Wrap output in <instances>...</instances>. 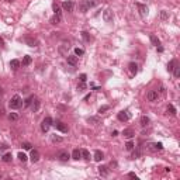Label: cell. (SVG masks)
I'll use <instances>...</instances> for the list:
<instances>
[{"instance_id": "obj_1", "label": "cell", "mask_w": 180, "mask_h": 180, "mask_svg": "<svg viewBox=\"0 0 180 180\" xmlns=\"http://www.w3.org/2000/svg\"><path fill=\"white\" fill-rule=\"evenodd\" d=\"M21 104H22L21 97H20L18 94H16V96H13V97H11L10 103H9V107H10L11 110H17V108H20V107H21Z\"/></svg>"}, {"instance_id": "obj_2", "label": "cell", "mask_w": 180, "mask_h": 180, "mask_svg": "<svg viewBox=\"0 0 180 180\" xmlns=\"http://www.w3.org/2000/svg\"><path fill=\"white\" fill-rule=\"evenodd\" d=\"M51 125H52V118L45 117L44 120H42V123H41V129H42V132H48V129L51 128Z\"/></svg>"}, {"instance_id": "obj_3", "label": "cell", "mask_w": 180, "mask_h": 180, "mask_svg": "<svg viewBox=\"0 0 180 180\" xmlns=\"http://www.w3.org/2000/svg\"><path fill=\"white\" fill-rule=\"evenodd\" d=\"M54 127H55L58 131H61V132H63V134H66L68 131H69V128H68V125L65 123H62V121H55V123L52 124Z\"/></svg>"}, {"instance_id": "obj_4", "label": "cell", "mask_w": 180, "mask_h": 180, "mask_svg": "<svg viewBox=\"0 0 180 180\" xmlns=\"http://www.w3.org/2000/svg\"><path fill=\"white\" fill-rule=\"evenodd\" d=\"M112 18H114V16H112V11L110 10V9L104 10V13H103V20H104L106 22H112Z\"/></svg>"}, {"instance_id": "obj_5", "label": "cell", "mask_w": 180, "mask_h": 180, "mask_svg": "<svg viewBox=\"0 0 180 180\" xmlns=\"http://www.w3.org/2000/svg\"><path fill=\"white\" fill-rule=\"evenodd\" d=\"M30 159H31L33 163H37L39 160V152L37 151V149H33V151H31V155H30Z\"/></svg>"}, {"instance_id": "obj_6", "label": "cell", "mask_w": 180, "mask_h": 180, "mask_svg": "<svg viewBox=\"0 0 180 180\" xmlns=\"http://www.w3.org/2000/svg\"><path fill=\"white\" fill-rule=\"evenodd\" d=\"M146 97H148L149 101H156L158 100V91L156 90H149L148 94H146Z\"/></svg>"}, {"instance_id": "obj_7", "label": "cell", "mask_w": 180, "mask_h": 180, "mask_svg": "<svg viewBox=\"0 0 180 180\" xmlns=\"http://www.w3.org/2000/svg\"><path fill=\"white\" fill-rule=\"evenodd\" d=\"M58 158H59V160H62V162H66L68 159L70 158V155H69V152L68 151H61L59 153H58Z\"/></svg>"}, {"instance_id": "obj_8", "label": "cell", "mask_w": 180, "mask_h": 180, "mask_svg": "<svg viewBox=\"0 0 180 180\" xmlns=\"http://www.w3.org/2000/svg\"><path fill=\"white\" fill-rule=\"evenodd\" d=\"M136 7H138V10H139V14L142 17H145L148 14V7L145 4H141V3H136Z\"/></svg>"}, {"instance_id": "obj_9", "label": "cell", "mask_w": 180, "mask_h": 180, "mask_svg": "<svg viewBox=\"0 0 180 180\" xmlns=\"http://www.w3.org/2000/svg\"><path fill=\"white\" fill-rule=\"evenodd\" d=\"M73 1H70V0H68V1H63L62 3V7H63V10L65 11H72L73 10Z\"/></svg>"}, {"instance_id": "obj_10", "label": "cell", "mask_w": 180, "mask_h": 180, "mask_svg": "<svg viewBox=\"0 0 180 180\" xmlns=\"http://www.w3.org/2000/svg\"><path fill=\"white\" fill-rule=\"evenodd\" d=\"M24 41L27 42L28 46H37V45H38V41H37L35 38H33V37H25Z\"/></svg>"}, {"instance_id": "obj_11", "label": "cell", "mask_w": 180, "mask_h": 180, "mask_svg": "<svg viewBox=\"0 0 180 180\" xmlns=\"http://www.w3.org/2000/svg\"><path fill=\"white\" fill-rule=\"evenodd\" d=\"M39 106H41V101L37 99V97H34V100H33V103H31V108H33V111L34 112H37L39 110Z\"/></svg>"}, {"instance_id": "obj_12", "label": "cell", "mask_w": 180, "mask_h": 180, "mask_svg": "<svg viewBox=\"0 0 180 180\" xmlns=\"http://www.w3.org/2000/svg\"><path fill=\"white\" fill-rule=\"evenodd\" d=\"M70 156H72V159H75V160H79V159L82 158V149H78V148H76V149H73V152H72V155H70Z\"/></svg>"}, {"instance_id": "obj_13", "label": "cell", "mask_w": 180, "mask_h": 180, "mask_svg": "<svg viewBox=\"0 0 180 180\" xmlns=\"http://www.w3.org/2000/svg\"><path fill=\"white\" fill-rule=\"evenodd\" d=\"M99 173H100L103 177H107V176L110 174V169L107 168V166H100V168H99Z\"/></svg>"}, {"instance_id": "obj_14", "label": "cell", "mask_w": 180, "mask_h": 180, "mask_svg": "<svg viewBox=\"0 0 180 180\" xmlns=\"http://www.w3.org/2000/svg\"><path fill=\"white\" fill-rule=\"evenodd\" d=\"M69 42H62V45L59 46V52H61L62 55H68V52H66V49H69Z\"/></svg>"}, {"instance_id": "obj_15", "label": "cell", "mask_w": 180, "mask_h": 180, "mask_svg": "<svg viewBox=\"0 0 180 180\" xmlns=\"http://www.w3.org/2000/svg\"><path fill=\"white\" fill-rule=\"evenodd\" d=\"M66 59H68V63H69V65H72V66H75V65L78 63V56H76V55H68Z\"/></svg>"}, {"instance_id": "obj_16", "label": "cell", "mask_w": 180, "mask_h": 180, "mask_svg": "<svg viewBox=\"0 0 180 180\" xmlns=\"http://www.w3.org/2000/svg\"><path fill=\"white\" fill-rule=\"evenodd\" d=\"M118 120L120 121H123V123H125V121H128L129 120V115L127 114V111H121V112H118Z\"/></svg>"}, {"instance_id": "obj_17", "label": "cell", "mask_w": 180, "mask_h": 180, "mask_svg": "<svg viewBox=\"0 0 180 180\" xmlns=\"http://www.w3.org/2000/svg\"><path fill=\"white\" fill-rule=\"evenodd\" d=\"M123 135L125 136V138H128V139H131L132 136L135 135V132H134V129H131V128H127V129H124L123 131Z\"/></svg>"}, {"instance_id": "obj_18", "label": "cell", "mask_w": 180, "mask_h": 180, "mask_svg": "<svg viewBox=\"0 0 180 180\" xmlns=\"http://www.w3.org/2000/svg\"><path fill=\"white\" fill-rule=\"evenodd\" d=\"M103 159H104V153L101 151H96L94 152V160L96 162H101Z\"/></svg>"}, {"instance_id": "obj_19", "label": "cell", "mask_w": 180, "mask_h": 180, "mask_svg": "<svg viewBox=\"0 0 180 180\" xmlns=\"http://www.w3.org/2000/svg\"><path fill=\"white\" fill-rule=\"evenodd\" d=\"M128 69H129V72L132 73V75H135V73L138 72V65L135 63V62H131L128 65Z\"/></svg>"}, {"instance_id": "obj_20", "label": "cell", "mask_w": 180, "mask_h": 180, "mask_svg": "<svg viewBox=\"0 0 180 180\" xmlns=\"http://www.w3.org/2000/svg\"><path fill=\"white\" fill-rule=\"evenodd\" d=\"M149 38H151L152 45H155V46H159V45H160V41H159V38H158L156 35H153V34H152V35L149 37Z\"/></svg>"}, {"instance_id": "obj_21", "label": "cell", "mask_w": 180, "mask_h": 180, "mask_svg": "<svg viewBox=\"0 0 180 180\" xmlns=\"http://www.w3.org/2000/svg\"><path fill=\"white\" fill-rule=\"evenodd\" d=\"M139 124H141V127H146L148 124H149V118L146 117V115H142L139 120Z\"/></svg>"}, {"instance_id": "obj_22", "label": "cell", "mask_w": 180, "mask_h": 180, "mask_svg": "<svg viewBox=\"0 0 180 180\" xmlns=\"http://www.w3.org/2000/svg\"><path fill=\"white\" fill-rule=\"evenodd\" d=\"M59 22H61V16H58V14H54V17L51 18V24L56 25V24H59Z\"/></svg>"}, {"instance_id": "obj_23", "label": "cell", "mask_w": 180, "mask_h": 180, "mask_svg": "<svg viewBox=\"0 0 180 180\" xmlns=\"http://www.w3.org/2000/svg\"><path fill=\"white\" fill-rule=\"evenodd\" d=\"M1 159H3V162L9 163V162H11V159H13V156H11V153H4V155L1 156Z\"/></svg>"}, {"instance_id": "obj_24", "label": "cell", "mask_w": 180, "mask_h": 180, "mask_svg": "<svg viewBox=\"0 0 180 180\" xmlns=\"http://www.w3.org/2000/svg\"><path fill=\"white\" fill-rule=\"evenodd\" d=\"M10 68H13V69H18V68H20V62L17 61V59L10 61Z\"/></svg>"}, {"instance_id": "obj_25", "label": "cell", "mask_w": 180, "mask_h": 180, "mask_svg": "<svg viewBox=\"0 0 180 180\" xmlns=\"http://www.w3.org/2000/svg\"><path fill=\"white\" fill-rule=\"evenodd\" d=\"M176 65H177V62L174 61V59H173V61H170V62L168 63V70H169V72H172V70L174 69V66H176Z\"/></svg>"}, {"instance_id": "obj_26", "label": "cell", "mask_w": 180, "mask_h": 180, "mask_svg": "<svg viewBox=\"0 0 180 180\" xmlns=\"http://www.w3.org/2000/svg\"><path fill=\"white\" fill-rule=\"evenodd\" d=\"M172 72H173L174 78H180V66H179V65H176V66H174V69L172 70Z\"/></svg>"}, {"instance_id": "obj_27", "label": "cell", "mask_w": 180, "mask_h": 180, "mask_svg": "<svg viewBox=\"0 0 180 180\" xmlns=\"http://www.w3.org/2000/svg\"><path fill=\"white\" fill-rule=\"evenodd\" d=\"M82 158L86 159V160H89V159H90V153H89L87 149H82Z\"/></svg>"}, {"instance_id": "obj_28", "label": "cell", "mask_w": 180, "mask_h": 180, "mask_svg": "<svg viewBox=\"0 0 180 180\" xmlns=\"http://www.w3.org/2000/svg\"><path fill=\"white\" fill-rule=\"evenodd\" d=\"M31 61H33V59H31V56H30V55H25L24 58H22V65H30V63H31Z\"/></svg>"}, {"instance_id": "obj_29", "label": "cell", "mask_w": 180, "mask_h": 180, "mask_svg": "<svg viewBox=\"0 0 180 180\" xmlns=\"http://www.w3.org/2000/svg\"><path fill=\"white\" fill-rule=\"evenodd\" d=\"M33 100H34V96H30L28 99H25V100H24V106H25V107H30V106H31V103H33Z\"/></svg>"}, {"instance_id": "obj_30", "label": "cell", "mask_w": 180, "mask_h": 180, "mask_svg": "<svg viewBox=\"0 0 180 180\" xmlns=\"http://www.w3.org/2000/svg\"><path fill=\"white\" fill-rule=\"evenodd\" d=\"M168 112L170 114V115H176V108H174L172 104H169L168 106Z\"/></svg>"}, {"instance_id": "obj_31", "label": "cell", "mask_w": 180, "mask_h": 180, "mask_svg": "<svg viewBox=\"0 0 180 180\" xmlns=\"http://www.w3.org/2000/svg\"><path fill=\"white\" fill-rule=\"evenodd\" d=\"M134 142L132 141H128L127 144H125V148H127V151H134Z\"/></svg>"}, {"instance_id": "obj_32", "label": "cell", "mask_w": 180, "mask_h": 180, "mask_svg": "<svg viewBox=\"0 0 180 180\" xmlns=\"http://www.w3.org/2000/svg\"><path fill=\"white\" fill-rule=\"evenodd\" d=\"M51 139H52V142H62V136H58L56 134H54L52 136H51Z\"/></svg>"}, {"instance_id": "obj_33", "label": "cell", "mask_w": 180, "mask_h": 180, "mask_svg": "<svg viewBox=\"0 0 180 180\" xmlns=\"http://www.w3.org/2000/svg\"><path fill=\"white\" fill-rule=\"evenodd\" d=\"M90 124H99V121H100V118L99 117H90L89 120H87Z\"/></svg>"}, {"instance_id": "obj_34", "label": "cell", "mask_w": 180, "mask_h": 180, "mask_svg": "<svg viewBox=\"0 0 180 180\" xmlns=\"http://www.w3.org/2000/svg\"><path fill=\"white\" fill-rule=\"evenodd\" d=\"M18 159H20V160H21V162H27V155H25V153H22V152H20V153H18Z\"/></svg>"}, {"instance_id": "obj_35", "label": "cell", "mask_w": 180, "mask_h": 180, "mask_svg": "<svg viewBox=\"0 0 180 180\" xmlns=\"http://www.w3.org/2000/svg\"><path fill=\"white\" fill-rule=\"evenodd\" d=\"M87 9H89V6H87V3H86V1L80 4V11H82V13H86V11H87Z\"/></svg>"}, {"instance_id": "obj_36", "label": "cell", "mask_w": 180, "mask_h": 180, "mask_svg": "<svg viewBox=\"0 0 180 180\" xmlns=\"http://www.w3.org/2000/svg\"><path fill=\"white\" fill-rule=\"evenodd\" d=\"M22 149H25V151H30V149H31V144H30V142H22Z\"/></svg>"}, {"instance_id": "obj_37", "label": "cell", "mask_w": 180, "mask_h": 180, "mask_svg": "<svg viewBox=\"0 0 180 180\" xmlns=\"http://www.w3.org/2000/svg\"><path fill=\"white\" fill-rule=\"evenodd\" d=\"M54 11H55V14H58V16H61V9H59V6L56 4V3H54Z\"/></svg>"}, {"instance_id": "obj_38", "label": "cell", "mask_w": 180, "mask_h": 180, "mask_svg": "<svg viewBox=\"0 0 180 180\" xmlns=\"http://www.w3.org/2000/svg\"><path fill=\"white\" fill-rule=\"evenodd\" d=\"M9 120H11V121H16V120H18V115H17L16 112H10V114H9Z\"/></svg>"}, {"instance_id": "obj_39", "label": "cell", "mask_w": 180, "mask_h": 180, "mask_svg": "<svg viewBox=\"0 0 180 180\" xmlns=\"http://www.w3.org/2000/svg\"><path fill=\"white\" fill-rule=\"evenodd\" d=\"M78 89L80 90V91H83V90H86V83H84V82H80V83L78 84Z\"/></svg>"}, {"instance_id": "obj_40", "label": "cell", "mask_w": 180, "mask_h": 180, "mask_svg": "<svg viewBox=\"0 0 180 180\" xmlns=\"http://www.w3.org/2000/svg\"><path fill=\"white\" fill-rule=\"evenodd\" d=\"M82 37H83L84 41H90V35H89V33H86V31H82Z\"/></svg>"}, {"instance_id": "obj_41", "label": "cell", "mask_w": 180, "mask_h": 180, "mask_svg": "<svg viewBox=\"0 0 180 180\" xmlns=\"http://www.w3.org/2000/svg\"><path fill=\"white\" fill-rule=\"evenodd\" d=\"M83 54H84V51L80 49V48H76V49H75V55L76 56H80V55H83Z\"/></svg>"}, {"instance_id": "obj_42", "label": "cell", "mask_w": 180, "mask_h": 180, "mask_svg": "<svg viewBox=\"0 0 180 180\" xmlns=\"http://www.w3.org/2000/svg\"><path fill=\"white\" fill-rule=\"evenodd\" d=\"M160 18L166 20V18H169V14H168V13H166L165 10H162V11H160Z\"/></svg>"}, {"instance_id": "obj_43", "label": "cell", "mask_w": 180, "mask_h": 180, "mask_svg": "<svg viewBox=\"0 0 180 180\" xmlns=\"http://www.w3.org/2000/svg\"><path fill=\"white\" fill-rule=\"evenodd\" d=\"M108 108H110L108 106H101L100 108H99V112H100V114H101V112H106L107 110H108Z\"/></svg>"}, {"instance_id": "obj_44", "label": "cell", "mask_w": 180, "mask_h": 180, "mask_svg": "<svg viewBox=\"0 0 180 180\" xmlns=\"http://www.w3.org/2000/svg\"><path fill=\"white\" fill-rule=\"evenodd\" d=\"M86 3H87V6H89V7H93V6L97 4V1H96V0H87Z\"/></svg>"}, {"instance_id": "obj_45", "label": "cell", "mask_w": 180, "mask_h": 180, "mask_svg": "<svg viewBox=\"0 0 180 180\" xmlns=\"http://www.w3.org/2000/svg\"><path fill=\"white\" fill-rule=\"evenodd\" d=\"M7 149V145H3V146H0V158L4 155V151Z\"/></svg>"}, {"instance_id": "obj_46", "label": "cell", "mask_w": 180, "mask_h": 180, "mask_svg": "<svg viewBox=\"0 0 180 180\" xmlns=\"http://www.w3.org/2000/svg\"><path fill=\"white\" fill-rule=\"evenodd\" d=\"M153 146H155V149H158V151L163 149V145L160 144V142H158V144H153Z\"/></svg>"}, {"instance_id": "obj_47", "label": "cell", "mask_w": 180, "mask_h": 180, "mask_svg": "<svg viewBox=\"0 0 180 180\" xmlns=\"http://www.w3.org/2000/svg\"><path fill=\"white\" fill-rule=\"evenodd\" d=\"M80 82H84V83H86V80H87V76H86V75H84V73H82V75H80Z\"/></svg>"}, {"instance_id": "obj_48", "label": "cell", "mask_w": 180, "mask_h": 180, "mask_svg": "<svg viewBox=\"0 0 180 180\" xmlns=\"http://www.w3.org/2000/svg\"><path fill=\"white\" fill-rule=\"evenodd\" d=\"M128 177H131V179H135V180L138 179V176H136L135 173H128Z\"/></svg>"}, {"instance_id": "obj_49", "label": "cell", "mask_w": 180, "mask_h": 180, "mask_svg": "<svg viewBox=\"0 0 180 180\" xmlns=\"http://www.w3.org/2000/svg\"><path fill=\"white\" fill-rule=\"evenodd\" d=\"M1 93H3V89H1V87H0V94H1Z\"/></svg>"}, {"instance_id": "obj_50", "label": "cell", "mask_w": 180, "mask_h": 180, "mask_svg": "<svg viewBox=\"0 0 180 180\" xmlns=\"http://www.w3.org/2000/svg\"><path fill=\"white\" fill-rule=\"evenodd\" d=\"M7 1H13V0H7Z\"/></svg>"}, {"instance_id": "obj_51", "label": "cell", "mask_w": 180, "mask_h": 180, "mask_svg": "<svg viewBox=\"0 0 180 180\" xmlns=\"http://www.w3.org/2000/svg\"><path fill=\"white\" fill-rule=\"evenodd\" d=\"M0 177H1V174H0Z\"/></svg>"}]
</instances>
